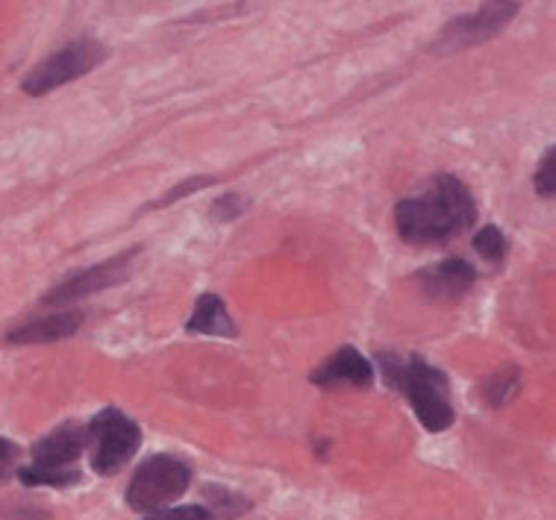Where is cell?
<instances>
[{"mask_svg": "<svg viewBox=\"0 0 556 520\" xmlns=\"http://www.w3.org/2000/svg\"><path fill=\"white\" fill-rule=\"evenodd\" d=\"M477 218V206L466 182L454 174H435L425 191L395 206L397 236L409 244H442L466 232Z\"/></svg>", "mask_w": 556, "mask_h": 520, "instance_id": "1", "label": "cell"}, {"mask_svg": "<svg viewBox=\"0 0 556 520\" xmlns=\"http://www.w3.org/2000/svg\"><path fill=\"white\" fill-rule=\"evenodd\" d=\"M386 382L395 391H404L413 403L415 418L427 432H445L454 423V403H451V382L427 359H397L380 356Z\"/></svg>", "mask_w": 556, "mask_h": 520, "instance_id": "2", "label": "cell"}, {"mask_svg": "<svg viewBox=\"0 0 556 520\" xmlns=\"http://www.w3.org/2000/svg\"><path fill=\"white\" fill-rule=\"evenodd\" d=\"M192 482V468L177 456L156 453L148 461H142L132 473L127 485V506L132 511H162L168 503L180 500Z\"/></svg>", "mask_w": 556, "mask_h": 520, "instance_id": "3", "label": "cell"}, {"mask_svg": "<svg viewBox=\"0 0 556 520\" xmlns=\"http://www.w3.org/2000/svg\"><path fill=\"white\" fill-rule=\"evenodd\" d=\"M89 439L91 468L101 477H112L136 456L142 444V430L136 427V420L110 406L94 415L89 423Z\"/></svg>", "mask_w": 556, "mask_h": 520, "instance_id": "4", "label": "cell"}, {"mask_svg": "<svg viewBox=\"0 0 556 520\" xmlns=\"http://www.w3.org/2000/svg\"><path fill=\"white\" fill-rule=\"evenodd\" d=\"M106 60V48L101 41L94 39H77L72 45H65L56 53H51L48 60L39 62L36 68L24 77L21 89L39 98V94H48V91L60 89L65 83H74L83 74L94 71L101 62Z\"/></svg>", "mask_w": 556, "mask_h": 520, "instance_id": "5", "label": "cell"}, {"mask_svg": "<svg viewBox=\"0 0 556 520\" xmlns=\"http://www.w3.org/2000/svg\"><path fill=\"white\" fill-rule=\"evenodd\" d=\"M136 256H139V248L124 251L118 256H112V259L101 262V265H91V268L74 274L72 280L60 282L51 294H45V303L48 306H68V303L83 301V297L98 294V291L110 289V286H118V282L130 277Z\"/></svg>", "mask_w": 556, "mask_h": 520, "instance_id": "6", "label": "cell"}, {"mask_svg": "<svg viewBox=\"0 0 556 520\" xmlns=\"http://www.w3.org/2000/svg\"><path fill=\"white\" fill-rule=\"evenodd\" d=\"M89 427L83 423H62L45 439L33 444V468L51 473H77V459L89 451Z\"/></svg>", "mask_w": 556, "mask_h": 520, "instance_id": "7", "label": "cell"}, {"mask_svg": "<svg viewBox=\"0 0 556 520\" xmlns=\"http://www.w3.org/2000/svg\"><path fill=\"white\" fill-rule=\"evenodd\" d=\"M518 10H521L518 3H485L471 15L456 18L445 30V41L451 48H466V45L492 39V36L504 30L509 21L516 18Z\"/></svg>", "mask_w": 556, "mask_h": 520, "instance_id": "8", "label": "cell"}, {"mask_svg": "<svg viewBox=\"0 0 556 520\" xmlns=\"http://www.w3.org/2000/svg\"><path fill=\"white\" fill-rule=\"evenodd\" d=\"M415 282L421 286L425 297L430 301H456L477 282V270L463 259H445L427 265L415 274Z\"/></svg>", "mask_w": 556, "mask_h": 520, "instance_id": "9", "label": "cell"}, {"mask_svg": "<svg viewBox=\"0 0 556 520\" xmlns=\"http://www.w3.org/2000/svg\"><path fill=\"white\" fill-rule=\"evenodd\" d=\"M313 382L321 389H368L375 382V368L365 359L363 353L354 347H342L336 351L330 359L324 362L321 368L313 370Z\"/></svg>", "mask_w": 556, "mask_h": 520, "instance_id": "10", "label": "cell"}, {"mask_svg": "<svg viewBox=\"0 0 556 520\" xmlns=\"http://www.w3.org/2000/svg\"><path fill=\"white\" fill-rule=\"evenodd\" d=\"M83 327V312H51V315H39V318L24 320L21 327L7 335L12 344H45V341L68 339Z\"/></svg>", "mask_w": 556, "mask_h": 520, "instance_id": "11", "label": "cell"}, {"mask_svg": "<svg viewBox=\"0 0 556 520\" xmlns=\"http://www.w3.org/2000/svg\"><path fill=\"white\" fill-rule=\"evenodd\" d=\"M189 332H201V335H224V339H233L236 324L227 315V306H224L222 297L215 294H201L198 303H194V312L189 324H186Z\"/></svg>", "mask_w": 556, "mask_h": 520, "instance_id": "12", "label": "cell"}, {"mask_svg": "<svg viewBox=\"0 0 556 520\" xmlns=\"http://www.w3.org/2000/svg\"><path fill=\"white\" fill-rule=\"evenodd\" d=\"M203 497L213 500L210 503V515H213V518L233 520L251 509V503L244 500V497H236V494H230V491L224 489H206L203 491Z\"/></svg>", "mask_w": 556, "mask_h": 520, "instance_id": "13", "label": "cell"}, {"mask_svg": "<svg viewBox=\"0 0 556 520\" xmlns=\"http://www.w3.org/2000/svg\"><path fill=\"white\" fill-rule=\"evenodd\" d=\"M18 480L24 485H51V489H68V485H77L80 482V470L77 473H51V470H39L27 465V468L18 470Z\"/></svg>", "mask_w": 556, "mask_h": 520, "instance_id": "14", "label": "cell"}, {"mask_svg": "<svg viewBox=\"0 0 556 520\" xmlns=\"http://www.w3.org/2000/svg\"><path fill=\"white\" fill-rule=\"evenodd\" d=\"M516 391H518V373L513 368L501 370V373H495V377L483 385V394H485V401H489V406H504Z\"/></svg>", "mask_w": 556, "mask_h": 520, "instance_id": "15", "label": "cell"}, {"mask_svg": "<svg viewBox=\"0 0 556 520\" xmlns=\"http://www.w3.org/2000/svg\"><path fill=\"white\" fill-rule=\"evenodd\" d=\"M475 251L483 256L485 262H504L506 256V239L504 232L497 227H483V230L475 236Z\"/></svg>", "mask_w": 556, "mask_h": 520, "instance_id": "16", "label": "cell"}, {"mask_svg": "<svg viewBox=\"0 0 556 520\" xmlns=\"http://www.w3.org/2000/svg\"><path fill=\"white\" fill-rule=\"evenodd\" d=\"M533 189L542 198H556V144L545 153V160L539 162L536 177H533Z\"/></svg>", "mask_w": 556, "mask_h": 520, "instance_id": "17", "label": "cell"}, {"mask_svg": "<svg viewBox=\"0 0 556 520\" xmlns=\"http://www.w3.org/2000/svg\"><path fill=\"white\" fill-rule=\"evenodd\" d=\"M144 520H215L210 509L203 506H177V509H162Z\"/></svg>", "mask_w": 556, "mask_h": 520, "instance_id": "18", "label": "cell"}, {"mask_svg": "<svg viewBox=\"0 0 556 520\" xmlns=\"http://www.w3.org/2000/svg\"><path fill=\"white\" fill-rule=\"evenodd\" d=\"M18 444H12L10 439H0V482H7L18 468Z\"/></svg>", "mask_w": 556, "mask_h": 520, "instance_id": "19", "label": "cell"}, {"mask_svg": "<svg viewBox=\"0 0 556 520\" xmlns=\"http://www.w3.org/2000/svg\"><path fill=\"white\" fill-rule=\"evenodd\" d=\"M239 212H242V203L236 201L233 194H227V198H222V201L213 206V215H218L222 220H230L233 215H239Z\"/></svg>", "mask_w": 556, "mask_h": 520, "instance_id": "20", "label": "cell"}, {"mask_svg": "<svg viewBox=\"0 0 556 520\" xmlns=\"http://www.w3.org/2000/svg\"><path fill=\"white\" fill-rule=\"evenodd\" d=\"M206 182H210V180H192V182H182L180 189L168 191V194H165V198H162V201L156 203V206H165V203L180 201V194H186V191H189V194H192V191H198V189H201V186H206Z\"/></svg>", "mask_w": 556, "mask_h": 520, "instance_id": "21", "label": "cell"}]
</instances>
